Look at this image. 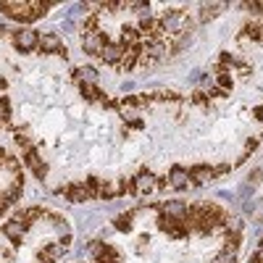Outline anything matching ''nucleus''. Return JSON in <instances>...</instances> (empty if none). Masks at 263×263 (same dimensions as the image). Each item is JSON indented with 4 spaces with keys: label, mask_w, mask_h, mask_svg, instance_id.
<instances>
[{
    "label": "nucleus",
    "mask_w": 263,
    "mask_h": 263,
    "mask_svg": "<svg viewBox=\"0 0 263 263\" xmlns=\"http://www.w3.org/2000/svg\"><path fill=\"white\" fill-rule=\"evenodd\" d=\"M0 11L16 21H34L29 11V0H8V3H0Z\"/></svg>",
    "instance_id": "1"
},
{
    "label": "nucleus",
    "mask_w": 263,
    "mask_h": 263,
    "mask_svg": "<svg viewBox=\"0 0 263 263\" xmlns=\"http://www.w3.org/2000/svg\"><path fill=\"white\" fill-rule=\"evenodd\" d=\"M187 27H190V16L187 13H166L161 18V29L166 34H177V32H182Z\"/></svg>",
    "instance_id": "2"
},
{
    "label": "nucleus",
    "mask_w": 263,
    "mask_h": 263,
    "mask_svg": "<svg viewBox=\"0 0 263 263\" xmlns=\"http://www.w3.org/2000/svg\"><path fill=\"white\" fill-rule=\"evenodd\" d=\"M158 227H161L168 237H177V239H182V237L190 234V229L184 227V221H179V218H171V216H166V213H161Z\"/></svg>",
    "instance_id": "3"
},
{
    "label": "nucleus",
    "mask_w": 263,
    "mask_h": 263,
    "mask_svg": "<svg viewBox=\"0 0 263 263\" xmlns=\"http://www.w3.org/2000/svg\"><path fill=\"white\" fill-rule=\"evenodd\" d=\"M13 45H16V50H21V53H29V50H34V48L40 45V34L32 32V29H21V32L13 34Z\"/></svg>",
    "instance_id": "4"
},
{
    "label": "nucleus",
    "mask_w": 263,
    "mask_h": 263,
    "mask_svg": "<svg viewBox=\"0 0 263 263\" xmlns=\"http://www.w3.org/2000/svg\"><path fill=\"white\" fill-rule=\"evenodd\" d=\"M216 168L213 166H205V163H197V166H192L190 168V179L197 184V187H205V184H211L213 179H216Z\"/></svg>",
    "instance_id": "5"
},
{
    "label": "nucleus",
    "mask_w": 263,
    "mask_h": 263,
    "mask_svg": "<svg viewBox=\"0 0 263 263\" xmlns=\"http://www.w3.org/2000/svg\"><path fill=\"white\" fill-rule=\"evenodd\" d=\"M82 48H84V53H90V55H103V50H105V34L87 32L84 40H82Z\"/></svg>",
    "instance_id": "6"
},
{
    "label": "nucleus",
    "mask_w": 263,
    "mask_h": 263,
    "mask_svg": "<svg viewBox=\"0 0 263 263\" xmlns=\"http://www.w3.org/2000/svg\"><path fill=\"white\" fill-rule=\"evenodd\" d=\"M3 234L11 239L13 245H21V242H24V234H27V227L21 221H16V218H11V221L3 227Z\"/></svg>",
    "instance_id": "7"
},
{
    "label": "nucleus",
    "mask_w": 263,
    "mask_h": 263,
    "mask_svg": "<svg viewBox=\"0 0 263 263\" xmlns=\"http://www.w3.org/2000/svg\"><path fill=\"white\" fill-rule=\"evenodd\" d=\"M27 166L32 168V174H34L37 179H45V177H48V166L42 163V158L37 156V150H34V147L27 150Z\"/></svg>",
    "instance_id": "8"
},
{
    "label": "nucleus",
    "mask_w": 263,
    "mask_h": 263,
    "mask_svg": "<svg viewBox=\"0 0 263 263\" xmlns=\"http://www.w3.org/2000/svg\"><path fill=\"white\" fill-rule=\"evenodd\" d=\"M40 50L42 53H61V55H66L58 34H40Z\"/></svg>",
    "instance_id": "9"
},
{
    "label": "nucleus",
    "mask_w": 263,
    "mask_h": 263,
    "mask_svg": "<svg viewBox=\"0 0 263 263\" xmlns=\"http://www.w3.org/2000/svg\"><path fill=\"white\" fill-rule=\"evenodd\" d=\"M168 182H171L174 190H184V187L190 184V171H184L182 166H174V168L168 171Z\"/></svg>",
    "instance_id": "10"
},
{
    "label": "nucleus",
    "mask_w": 263,
    "mask_h": 263,
    "mask_svg": "<svg viewBox=\"0 0 263 263\" xmlns=\"http://www.w3.org/2000/svg\"><path fill=\"white\" fill-rule=\"evenodd\" d=\"M121 58H124V45H119V42H111V45H105V50H103V61H105L108 66H119Z\"/></svg>",
    "instance_id": "11"
},
{
    "label": "nucleus",
    "mask_w": 263,
    "mask_h": 263,
    "mask_svg": "<svg viewBox=\"0 0 263 263\" xmlns=\"http://www.w3.org/2000/svg\"><path fill=\"white\" fill-rule=\"evenodd\" d=\"M66 197H69L71 203H84V200H90V190H87V184H71L69 190H66Z\"/></svg>",
    "instance_id": "12"
},
{
    "label": "nucleus",
    "mask_w": 263,
    "mask_h": 263,
    "mask_svg": "<svg viewBox=\"0 0 263 263\" xmlns=\"http://www.w3.org/2000/svg\"><path fill=\"white\" fill-rule=\"evenodd\" d=\"M135 184H137V192H153V187H156V177H153L147 168H140Z\"/></svg>",
    "instance_id": "13"
},
{
    "label": "nucleus",
    "mask_w": 263,
    "mask_h": 263,
    "mask_svg": "<svg viewBox=\"0 0 263 263\" xmlns=\"http://www.w3.org/2000/svg\"><path fill=\"white\" fill-rule=\"evenodd\" d=\"M137 61H140V45H132V48H126L124 50V58H121V69H126V71H132L137 66Z\"/></svg>",
    "instance_id": "14"
},
{
    "label": "nucleus",
    "mask_w": 263,
    "mask_h": 263,
    "mask_svg": "<svg viewBox=\"0 0 263 263\" xmlns=\"http://www.w3.org/2000/svg\"><path fill=\"white\" fill-rule=\"evenodd\" d=\"M161 211L166 216H171V218H179V221H184V218H187V205L184 203H177V200H174V203H163Z\"/></svg>",
    "instance_id": "15"
},
{
    "label": "nucleus",
    "mask_w": 263,
    "mask_h": 263,
    "mask_svg": "<svg viewBox=\"0 0 263 263\" xmlns=\"http://www.w3.org/2000/svg\"><path fill=\"white\" fill-rule=\"evenodd\" d=\"M61 253H63V248H61V245H42L37 255H40V260L53 263V260H58V258H61Z\"/></svg>",
    "instance_id": "16"
},
{
    "label": "nucleus",
    "mask_w": 263,
    "mask_h": 263,
    "mask_svg": "<svg viewBox=\"0 0 263 263\" xmlns=\"http://www.w3.org/2000/svg\"><path fill=\"white\" fill-rule=\"evenodd\" d=\"M82 84H95L98 82V71L92 69V66H82V69H77V74H74Z\"/></svg>",
    "instance_id": "17"
},
{
    "label": "nucleus",
    "mask_w": 263,
    "mask_h": 263,
    "mask_svg": "<svg viewBox=\"0 0 263 263\" xmlns=\"http://www.w3.org/2000/svg\"><path fill=\"white\" fill-rule=\"evenodd\" d=\"M40 216H42L40 208H27V211H18V213H16V221H21L24 227H29L32 221H37Z\"/></svg>",
    "instance_id": "18"
},
{
    "label": "nucleus",
    "mask_w": 263,
    "mask_h": 263,
    "mask_svg": "<svg viewBox=\"0 0 263 263\" xmlns=\"http://www.w3.org/2000/svg\"><path fill=\"white\" fill-rule=\"evenodd\" d=\"M42 218H45V221H50L55 232H63V234H69V224H66L61 216H55V213H42Z\"/></svg>",
    "instance_id": "19"
},
{
    "label": "nucleus",
    "mask_w": 263,
    "mask_h": 263,
    "mask_svg": "<svg viewBox=\"0 0 263 263\" xmlns=\"http://www.w3.org/2000/svg\"><path fill=\"white\" fill-rule=\"evenodd\" d=\"M221 8H224V3H205V6L200 8V21H211Z\"/></svg>",
    "instance_id": "20"
},
{
    "label": "nucleus",
    "mask_w": 263,
    "mask_h": 263,
    "mask_svg": "<svg viewBox=\"0 0 263 263\" xmlns=\"http://www.w3.org/2000/svg\"><path fill=\"white\" fill-rule=\"evenodd\" d=\"M50 8V3H42V0H29V11H32V18H40L45 16Z\"/></svg>",
    "instance_id": "21"
},
{
    "label": "nucleus",
    "mask_w": 263,
    "mask_h": 263,
    "mask_svg": "<svg viewBox=\"0 0 263 263\" xmlns=\"http://www.w3.org/2000/svg\"><path fill=\"white\" fill-rule=\"evenodd\" d=\"M79 90H82V95H84L87 100H92V98L105 100V95H103V92H98V87H95V84H79Z\"/></svg>",
    "instance_id": "22"
},
{
    "label": "nucleus",
    "mask_w": 263,
    "mask_h": 263,
    "mask_svg": "<svg viewBox=\"0 0 263 263\" xmlns=\"http://www.w3.org/2000/svg\"><path fill=\"white\" fill-rule=\"evenodd\" d=\"M116 229L119 232H132V213H121L116 218Z\"/></svg>",
    "instance_id": "23"
},
{
    "label": "nucleus",
    "mask_w": 263,
    "mask_h": 263,
    "mask_svg": "<svg viewBox=\"0 0 263 263\" xmlns=\"http://www.w3.org/2000/svg\"><path fill=\"white\" fill-rule=\"evenodd\" d=\"M11 119V103L8 98H0V124H6Z\"/></svg>",
    "instance_id": "24"
},
{
    "label": "nucleus",
    "mask_w": 263,
    "mask_h": 263,
    "mask_svg": "<svg viewBox=\"0 0 263 263\" xmlns=\"http://www.w3.org/2000/svg\"><path fill=\"white\" fill-rule=\"evenodd\" d=\"M153 29H156V21H153L150 16L140 18V32H150V37H153Z\"/></svg>",
    "instance_id": "25"
},
{
    "label": "nucleus",
    "mask_w": 263,
    "mask_h": 263,
    "mask_svg": "<svg viewBox=\"0 0 263 263\" xmlns=\"http://www.w3.org/2000/svg\"><path fill=\"white\" fill-rule=\"evenodd\" d=\"M6 208H8V200H6V195H3V192H0V213H3Z\"/></svg>",
    "instance_id": "26"
},
{
    "label": "nucleus",
    "mask_w": 263,
    "mask_h": 263,
    "mask_svg": "<svg viewBox=\"0 0 263 263\" xmlns=\"http://www.w3.org/2000/svg\"><path fill=\"white\" fill-rule=\"evenodd\" d=\"M263 179V168L260 171H253V177H250V182H260Z\"/></svg>",
    "instance_id": "27"
},
{
    "label": "nucleus",
    "mask_w": 263,
    "mask_h": 263,
    "mask_svg": "<svg viewBox=\"0 0 263 263\" xmlns=\"http://www.w3.org/2000/svg\"><path fill=\"white\" fill-rule=\"evenodd\" d=\"M6 161H8V156H6V147H0V166H6Z\"/></svg>",
    "instance_id": "28"
}]
</instances>
